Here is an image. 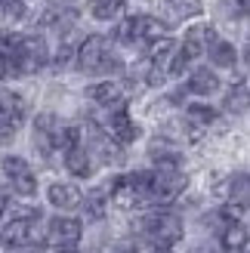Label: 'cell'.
<instances>
[{
	"mask_svg": "<svg viewBox=\"0 0 250 253\" xmlns=\"http://www.w3.org/2000/svg\"><path fill=\"white\" fill-rule=\"evenodd\" d=\"M86 96H90L96 105H105V108H121L124 102H127V96H124L121 84H115V81H102V84H93V86H90V93H86Z\"/></svg>",
	"mask_w": 250,
	"mask_h": 253,
	"instance_id": "cell-13",
	"label": "cell"
},
{
	"mask_svg": "<svg viewBox=\"0 0 250 253\" xmlns=\"http://www.w3.org/2000/svg\"><path fill=\"white\" fill-rule=\"evenodd\" d=\"M118 253H139V250H136V247H130V244H127V247H121Z\"/></svg>",
	"mask_w": 250,
	"mask_h": 253,
	"instance_id": "cell-29",
	"label": "cell"
},
{
	"mask_svg": "<svg viewBox=\"0 0 250 253\" xmlns=\"http://www.w3.org/2000/svg\"><path fill=\"white\" fill-rule=\"evenodd\" d=\"M59 253H78L74 247H59Z\"/></svg>",
	"mask_w": 250,
	"mask_h": 253,
	"instance_id": "cell-30",
	"label": "cell"
},
{
	"mask_svg": "<svg viewBox=\"0 0 250 253\" xmlns=\"http://www.w3.org/2000/svg\"><path fill=\"white\" fill-rule=\"evenodd\" d=\"M192 253H219L216 247H210V244H201V247H195Z\"/></svg>",
	"mask_w": 250,
	"mask_h": 253,
	"instance_id": "cell-27",
	"label": "cell"
},
{
	"mask_svg": "<svg viewBox=\"0 0 250 253\" xmlns=\"http://www.w3.org/2000/svg\"><path fill=\"white\" fill-rule=\"evenodd\" d=\"M216 37V31L210 28V25H195V28H189L185 31V41H182V46H179V53L185 56V59H198V56H204L207 53V43Z\"/></svg>",
	"mask_w": 250,
	"mask_h": 253,
	"instance_id": "cell-10",
	"label": "cell"
},
{
	"mask_svg": "<svg viewBox=\"0 0 250 253\" xmlns=\"http://www.w3.org/2000/svg\"><path fill=\"white\" fill-rule=\"evenodd\" d=\"M222 247L226 253H247V225L241 219L222 229Z\"/></svg>",
	"mask_w": 250,
	"mask_h": 253,
	"instance_id": "cell-16",
	"label": "cell"
},
{
	"mask_svg": "<svg viewBox=\"0 0 250 253\" xmlns=\"http://www.w3.org/2000/svg\"><path fill=\"white\" fill-rule=\"evenodd\" d=\"M108 192H111V204L121 207V210H133L136 204H142L133 176H118L115 182H108Z\"/></svg>",
	"mask_w": 250,
	"mask_h": 253,
	"instance_id": "cell-11",
	"label": "cell"
},
{
	"mask_svg": "<svg viewBox=\"0 0 250 253\" xmlns=\"http://www.w3.org/2000/svg\"><path fill=\"white\" fill-rule=\"evenodd\" d=\"M46 65V43L41 37H25L22 34V53H19V74H28Z\"/></svg>",
	"mask_w": 250,
	"mask_h": 253,
	"instance_id": "cell-9",
	"label": "cell"
},
{
	"mask_svg": "<svg viewBox=\"0 0 250 253\" xmlns=\"http://www.w3.org/2000/svg\"><path fill=\"white\" fill-rule=\"evenodd\" d=\"M0 238L6 247H31L41 241V219H9Z\"/></svg>",
	"mask_w": 250,
	"mask_h": 253,
	"instance_id": "cell-4",
	"label": "cell"
},
{
	"mask_svg": "<svg viewBox=\"0 0 250 253\" xmlns=\"http://www.w3.org/2000/svg\"><path fill=\"white\" fill-rule=\"evenodd\" d=\"M25 115V102L16 96V93H9V90H0V124L3 126H19Z\"/></svg>",
	"mask_w": 250,
	"mask_h": 253,
	"instance_id": "cell-14",
	"label": "cell"
},
{
	"mask_svg": "<svg viewBox=\"0 0 250 253\" xmlns=\"http://www.w3.org/2000/svg\"><path fill=\"white\" fill-rule=\"evenodd\" d=\"M59 130H62V126H59L56 115H49V111L34 121V148L41 151L43 158H49L59 148Z\"/></svg>",
	"mask_w": 250,
	"mask_h": 253,
	"instance_id": "cell-7",
	"label": "cell"
},
{
	"mask_svg": "<svg viewBox=\"0 0 250 253\" xmlns=\"http://www.w3.org/2000/svg\"><path fill=\"white\" fill-rule=\"evenodd\" d=\"M207 53H210V62L219 68H232L235 62H238V53H235V46L229 41H219V37H213V41L207 43Z\"/></svg>",
	"mask_w": 250,
	"mask_h": 253,
	"instance_id": "cell-18",
	"label": "cell"
},
{
	"mask_svg": "<svg viewBox=\"0 0 250 253\" xmlns=\"http://www.w3.org/2000/svg\"><path fill=\"white\" fill-rule=\"evenodd\" d=\"M65 167L74 173V176H90L93 173V161H90V151H86L81 142L78 145H71V148H65Z\"/></svg>",
	"mask_w": 250,
	"mask_h": 253,
	"instance_id": "cell-15",
	"label": "cell"
},
{
	"mask_svg": "<svg viewBox=\"0 0 250 253\" xmlns=\"http://www.w3.org/2000/svg\"><path fill=\"white\" fill-rule=\"evenodd\" d=\"M78 68L81 71H108L118 68V59L108 56V41L102 34H90L78 46Z\"/></svg>",
	"mask_w": 250,
	"mask_h": 253,
	"instance_id": "cell-3",
	"label": "cell"
},
{
	"mask_svg": "<svg viewBox=\"0 0 250 253\" xmlns=\"http://www.w3.org/2000/svg\"><path fill=\"white\" fill-rule=\"evenodd\" d=\"M19 53H22V34L0 31V59H6L16 74H19Z\"/></svg>",
	"mask_w": 250,
	"mask_h": 253,
	"instance_id": "cell-19",
	"label": "cell"
},
{
	"mask_svg": "<svg viewBox=\"0 0 250 253\" xmlns=\"http://www.w3.org/2000/svg\"><path fill=\"white\" fill-rule=\"evenodd\" d=\"M167 12H173L167 25H176V22H182V19L198 16V12H201V3H198V0H173Z\"/></svg>",
	"mask_w": 250,
	"mask_h": 253,
	"instance_id": "cell-21",
	"label": "cell"
},
{
	"mask_svg": "<svg viewBox=\"0 0 250 253\" xmlns=\"http://www.w3.org/2000/svg\"><path fill=\"white\" fill-rule=\"evenodd\" d=\"M182 188H185V176L179 173V167H158L145 173V201L170 204Z\"/></svg>",
	"mask_w": 250,
	"mask_h": 253,
	"instance_id": "cell-2",
	"label": "cell"
},
{
	"mask_svg": "<svg viewBox=\"0 0 250 253\" xmlns=\"http://www.w3.org/2000/svg\"><path fill=\"white\" fill-rule=\"evenodd\" d=\"M3 173H6V179L12 182V192H19L25 198L37 192V179H34V173H31V167H28L25 158H16V155L3 158Z\"/></svg>",
	"mask_w": 250,
	"mask_h": 253,
	"instance_id": "cell-5",
	"label": "cell"
},
{
	"mask_svg": "<svg viewBox=\"0 0 250 253\" xmlns=\"http://www.w3.org/2000/svg\"><path fill=\"white\" fill-rule=\"evenodd\" d=\"M142 238L155 253H167L182 238V222L173 213H148L142 219Z\"/></svg>",
	"mask_w": 250,
	"mask_h": 253,
	"instance_id": "cell-1",
	"label": "cell"
},
{
	"mask_svg": "<svg viewBox=\"0 0 250 253\" xmlns=\"http://www.w3.org/2000/svg\"><path fill=\"white\" fill-rule=\"evenodd\" d=\"M226 195L232 198V204H247V173H238L229 179Z\"/></svg>",
	"mask_w": 250,
	"mask_h": 253,
	"instance_id": "cell-23",
	"label": "cell"
},
{
	"mask_svg": "<svg viewBox=\"0 0 250 253\" xmlns=\"http://www.w3.org/2000/svg\"><path fill=\"white\" fill-rule=\"evenodd\" d=\"M105 188H96V192H90L86 195V201H81V204L86 207V219H93V222H99L105 216Z\"/></svg>",
	"mask_w": 250,
	"mask_h": 253,
	"instance_id": "cell-20",
	"label": "cell"
},
{
	"mask_svg": "<svg viewBox=\"0 0 250 253\" xmlns=\"http://www.w3.org/2000/svg\"><path fill=\"white\" fill-rule=\"evenodd\" d=\"M105 133L111 136V142H118V145H130V142H136L139 139V126H136V121L124 111V105L121 108H115L108 115V121H105Z\"/></svg>",
	"mask_w": 250,
	"mask_h": 253,
	"instance_id": "cell-6",
	"label": "cell"
},
{
	"mask_svg": "<svg viewBox=\"0 0 250 253\" xmlns=\"http://www.w3.org/2000/svg\"><path fill=\"white\" fill-rule=\"evenodd\" d=\"M121 6H124V0H93L90 12H93V19H99V22H111V19H118Z\"/></svg>",
	"mask_w": 250,
	"mask_h": 253,
	"instance_id": "cell-22",
	"label": "cell"
},
{
	"mask_svg": "<svg viewBox=\"0 0 250 253\" xmlns=\"http://www.w3.org/2000/svg\"><path fill=\"white\" fill-rule=\"evenodd\" d=\"M3 210H6V195L0 192V216H3Z\"/></svg>",
	"mask_w": 250,
	"mask_h": 253,
	"instance_id": "cell-28",
	"label": "cell"
},
{
	"mask_svg": "<svg viewBox=\"0 0 250 253\" xmlns=\"http://www.w3.org/2000/svg\"><path fill=\"white\" fill-rule=\"evenodd\" d=\"M81 232H83L81 219H71V216H56V219H49L46 238H49V244H56V247H74V244L81 241Z\"/></svg>",
	"mask_w": 250,
	"mask_h": 253,
	"instance_id": "cell-8",
	"label": "cell"
},
{
	"mask_svg": "<svg viewBox=\"0 0 250 253\" xmlns=\"http://www.w3.org/2000/svg\"><path fill=\"white\" fill-rule=\"evenodd\" d=\"M0 3H3L6 16H12V19H22V16H25V6H22V0H0Z\"/></svg>",
	"mask_w": 250,
	"mask_h": 253,
	"instance_id": "cell-26",
	"label": "cell"
},
{
	"mask_svg": "<svg viewBox=\"0 0 250 253\" xmlns=\"http://www.w3.org/2000/svg\"><path fill=\"white\" fill-rule=\"evenodd\" d=\"M229 108H238V111L247 108V81L238 84V90H232V96H229Z\"/></svg>",
	"mask_w": 250,
	"mask_h": 253,
	"instance_id": "cell-25",
	"label": "cell"
},
{
	"mask_svg": "<svg viewBox=\"0 0 250 253\" xmlns=\"http://www.w3.org/2000/svg\"><path fill=\"white\" fill-rule=\"evenodd\" d=\"M118 41H121V43L139 41V16H130V19H124V22L118 25Z\"/></svg>",
	"mask_w": 250,
	"mask_h": 253,
	"instance_id": "cell-24",
	"label": "cell"
},
{
	"mask_svg": "<svg viewBox=\"0 0 250 253\" xmlns=\"http://www.w3.org/2000/svg\"><path fill=\"white\" fill-rule=\"evenodd\" d=\"M46 198H49V204L59 207V210H74V207H81V201H83L81 188L71 185V182H53Z\"/></svg>",
	"mask_w": 250,
	"mask_h": 253,
	"instance_id": "cell-12",
	"label": "cell"
},
{
	"mask_svg": "<svg viewBox=\"0 0 250 253\" xmlns=\"http://www.w3.org/2000/svg\"><path fill=\"white\" fill-rule=\"evenodd\" d=\"M219 90V78L210 68H198L192 71V78H189V93L195 96H210V93H216Z\"/></svg>",
	"mask_w": 250,
	"mask_h": 253,
	"instance_id": "cell-17",
	"label": "cell"
}]
</instances>
